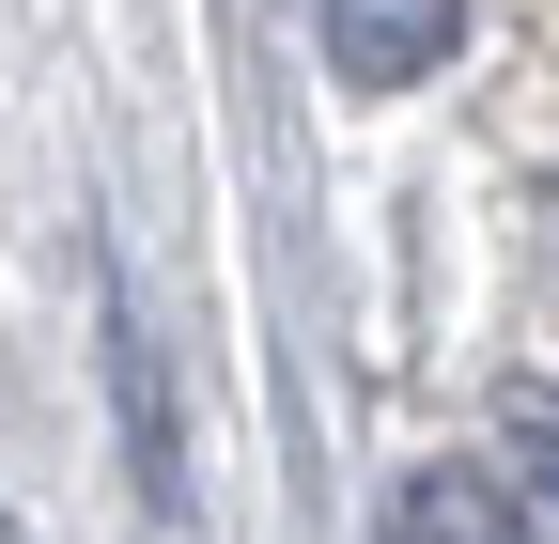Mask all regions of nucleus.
Segmentation results:
<instances>
[{"instance_id": "nucleus-1", "label": "nucleus", "mask_w": 559, "mask_h": 544, "mask_svg": "<svg viewBox=\"0 0 559 544\" xmlns=\"http://www.w3.org/2000/svg\"><path fill=\"white\" fill-rule=\"evenodd\" d=\"M311 32H326V79L342 94H404V79L451 62L466 0H311Z\"/></svg>"}, {"instance_id": "nucleus-4", "label": "nucleus", "mask_w": 559, "mask_h": 544, "mask_svg": "<svg viewBox=\"0 0 559 544\" xmlns=\"http://www.w3.org/2000/svg\"><path fill=\"white\" fill-rule=\"evenodd\" d=\"M389 544H528V529H513V498L481 466H404L389 483Z\"/></svg>"}, {"instance_id": "nucleus-2", "label": "nucleus", "mask_w": 559, "mask_h": 544, "mask_svg": "<svg viewBox=\"0 0 559 544\" xmlns=\"http://www.w3.org/2000/svg\"><path fill=\"white\" fill-rule=\"evenodd\" d=\"M109 404H124V466H140V513H187V436H171V374H156V327H140V296L109 281Z\"/></svg>"}, {"instance_id": "nucleus-3", "label": "nucleus", "mask_w": 559, "mask_h": 544, "mask_svg": "<svg viewBox=\"0 0 559 544\" xmlns=\"http://www.w3.org/2000/svg\"><path fill=\"white\" fill-rule=\"evenodd\" d=\"M481 483L513 498L528 544H559V389H498V451H481Z\"/></svg>"}, {"instance_id": "nucleus-5", "label": "nucleus", "mask_w": 559, "mask_h": 544, "mask_svg": "<svg viewBox=\"0 0 559 544\" xmlns=\"http://www.w3.org/2000/svg\"><path fill=\"white\" fill-rule=\"evenodd\" d=\"M0 544H16V513H0Z\"/></svg>"}]
</instances>
